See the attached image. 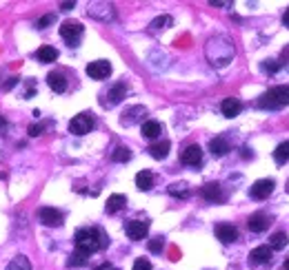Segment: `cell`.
<instances>
[{"label": "cell", "instance_id": "4dcf8cb0", "mask_svg": "<svg viewBox=\"0 0 289 270\" xmlns=\"http://www.w3.org/2000/svg\"><path fill=\"white\" fill-rule=\"evenodd\" d=\"M263 66H265V71H267V73H276V71L282 66V62H276V60H265Z\"/></svg>", "mask_w": 289, "mask_h": 270}, {"label": "cell", "instance_id": "30bf717a", "mask_svg": "<svg viewBox=\"0 0 289 270\" xmlns=\"http://www.w3.org/2000/svg\"><path fill=\"white\" fill-rule=\"evenodd\" d=\"M271 193H274V179H258L249 190L254 199H267Z\"/></svg>", "mask_w": 289, "mask_h": 270}, {"label": "cell", "instance_id": "b9f144b4", "mask_svg": "<svg viewBox=\"0 0 289 270\" xmlns=\"http://www.w3.org/2000/svg\"><path fill=\"white\" fill-rule=\"evenodd\" d=\"M285 270H289V257H287V261H285Z\"/></svg>", "mask_w": 289, "mask_h": 270}, {"label": "cell", "instance_id": "1f68e13d", "mask_svg": "<svg viewBox=\"0 0 289 270\" xmlns=\"http://www.w3.org/2000/svg\"><path fill=\"white\" fill-rule=\"evenodd\" d=\"M163 246H165L163 237H156V239L149 241V250H152V252H160V250H163Z\"/></svg>", "mask_w": 289, "mask_h": 270}, {"label": "cell", "instance_id": "d590c367", "mask_svg": "<svg viewBox=\"0 0 289 270\" xmlns=\"http://www.w3.org/2000/svg\"><path fill=\"white\" fill-rule=\"evenodd\" d=\"M74 7H76V3H60V9L63 11H71Z\"/></svg>", "mask_w": 289, "mask_h": 270}, {"label": "cell", "instance_id": "8fae6325", "mask_svg": "<svg viewBox=\"0 0 289 270\" xmlns=\"http://www.w3.org/2000/svg\"><path fill=\"white\" fill-rule=\"evenodd\" d=\"M214 233L222 244H233V241L238 239V228L231 226V224H218V226L214 228Z\"/></svg>", "mask_w": 289, "mask_h": 270}, {"label": "cell", "instance_id": "60d3db41", "mask_svg": "<svg viewBox=\"0 0 289 270\" xmlns=\"http://www.w3.org/2000/svg\"><path fill=\"white\" fill-rule=\"evenodd\" d=\"M5 126H7V120H5V117L0 115V128H5Z\"/></svg>", "mask_w": 289, "mask_h": 270}, {"label": "cell", "instance_id": "d6986e66", "mask_svg": "<svg viewBox=\"0 0 289 270\" xmlns=\"http://www.w3.org/2000/svg\"><path fill=\"white\" fill-rule=\"evenodd\" d=\"M209 151L214 153L216 157H220V155H225V153H229V142H227L225 138H214L209 142Z\"/></svg>", "mask_w": 289, "mask_h": 270}, {"label": "cell", "instance_id": "7402d4cb", "mask_svg": "<svg viewBox=\"0 0 289 270\" xmlns=\"http://www.w3.org/2000/svg\"><path fill=\"white\" fill-rule=\"evenodd\" d=\"M125 95H127V87H125V84H114V87H111V91L107 93V98H109L107 102L109 104H118Z\"/></svg>", "mask_w": 289, "mask_h": 270}, {"label": "cell", "instance_id": "52a82bcc", "mask_svg": "<svg viewBox=\"0 0 289 270\" xmlns=\"http://www.w3.org/2000/svg\"><path fill=\"white\" fill-rule=\"evenodd\" d=\"M125 233L127 237L138 241V239H144L149 233V224L147 222H140V219H129V222L125 224Z\"/></svg>", "mask_w": 289, "mask_h": 270}, {"label": "cell", "instance_id": "74e56055", "mask_svg": "<svg viewBox=\"0 0 289 270\" xmlns=\"http://www.w3.org/2000/svg\"><path fill=\"white\" fill-rule=\"evenodd\" d=\"M16 82H18V78H11L9 82H5V89H14V87H16Z\"/></svg>", "mask_w": 289, "mask_h": 270}, {"label": "cell", "instance_id": "484cf974", "mask_svg": "<svg viewBox=\"0 0 289 270\" xmlns=\"http://www.w3.org/2000/svg\"><path fill=\"white\" fill-rule=\"evenodd\" d=\"M111 160L114 162H129L131 160V151L127 146H116L114 153H111Z\"/></svg>", "mask_w": 289, "mask_h": 270}, {"label": "cell", "instance_id": "ab89813d", "mask_svg": "<svg viewBox=\"0 0 289 270\" xmlns=\"http://www.w3.org/2000/svg\"><path fill=\"white\" fill-rule=\"evenodd\" d=\"M282 22H285V27H289V9L282 14Z\"/></svg>", "mask_w": 289, "mask_h": 270}, {"label": "cell", "instance_id": "4316f807", "mask_svg": "<svg viewBox=\"0 0 289 270\" xmlns=\"http://www.w3.org/2000/svg\"><path fill=\"white\" fill-rule=\"evenodd\" d=\"M274 160L278 162V164H285V162L289 160V140H287V142H282V144L274 151Z\"/></svg>", "mask_w": 289, "mask_h": 270}, {"label": "cell", "instance_id": "ac0fdd59", "mask_svg": "<svg viewBox=\"0 0 289 270\" xmlns=\"http://www.w3.org/2000/svg\"><path fill=\"white\" fill-rule=\"evenodd\" d=\"M125 204H127V197H125V195H111V197L107 199V206H105V211H107L109 215H114V213L122 211V208H125Z\"/></svg>", "mask_w": 289, "mask_h": 270}, {"label": "cell", "instance_id": "9a60e30c", "mask_svg": "<svg viewBox=\"0 0 289 270\" xmlns=\"http://www.w3.org/2000/svg\"><path fill=\"white\" fill-rule=\"evenodd\" d=\"M249 259H252L254 266H258V263H269L271 261V248L269 246H258V248L252 250Z\"/></svg>", "mask_w": 289, "mask_h": 270}, {"label": "cell", "instance_id": "603a6c76", "mask_svg": "<svg viewBox=\"0 0 289 270\" xmlns=\"http://www.w3.org/2000/svg\"><path fill=\"white\" fill-rule=\"evenodd\" d=\"M5 270H31V263H29V259H27L25 255H16Z\"/></svg>", "mask_w": 289, "mask_h": 270}, {"label": "cell", "instance_id": "2e32d148", "mask_svg": "<svg viewBox=\"0 0 289 270\" xmlns=\"http://www.w3.org/2000/svg\"><path fill=\"white\" fill-rule=\"evenodd\" d=\"M200 193H203V197L207 201H220L222 199V188H220V184H216V182L205 184Z\"/></svg>", "mask_w": 289, "mask_h": 270}, {"label": "cell", "instance_id": "e575fe53", "mask_svg": "<svg viewBox=\"0 0 289 270\" xmlns=\"http://www.w3.org/2000/svg\"><path fill=\"white\" fill-rule=\"evenodd\" d=\"M40 133H42V126L40 124H31L29 126V135H31V138H38Z\"/></svg>", "mask_w": 289, "mask_h": 270}, {"label": "cell", "instance_id": "3957f363", "mask_svg": "<svg viewBox=\"0 0 289 270\" xmlns=\"http://www.w3.org/2000/svg\"><path fill=\"white\" fill-rule=\"evenodd\" d=\"M289 104V84H280V87H271L263 98L258 100L260 109H282Z\"/></svg>", "mask_w": 289, "mask_h": 270}, {"label": "cell", "instance_id": "d4e9b609", "mask_svg": "<svg viewBox=\"0 0 289 270\" xmlns=\"http://www.w3.org/2000/svg\"><path fill=\"white\" fill-rule=\"evenodd\" d=\"M169 195H174V197H178V199H187L189 197V186H187V184H182V182L171 184V186H169Z\"/></svg>", "mask_w": 289, "mask_h": 270}, {"label": "cell", "instance_id": "83f0119b", "mask_svg": "<svg viewBox=\"0 0 289 270\" xmlns=\"http://www.w3.org/2000/svg\"><path fill=\"white\" fill-rule=\"evenodd\" d=\"M287 233H274L271 235V246L269 248H274V250H280V248H285L287 246Z\"/></svg>", "mask_w": 289, "mask_h": 270}, {"label": "cell", "instance_id": "836d02e7", "mask_svg": "<svg viewBox=\"0 0 289 270\" xmlns=\"http://www.w3.org/2000/svg\"><path fill=\"white\" fill-rule=\"evenodd\" d=\"M54 20H56V18H54V16H52V14H49V16H42V18H40V20H38V22H36V25H38V27H40V29H44V27H49V25H52V22H54Z\"/></svg>", "mask_w": 289, "mask_h": 270}, {"label": "cell", "instance_id": "7c38bea8", "mask_svg": "<svg viewBox=\"0 0 289 270\" xmlns=\"http://www.w3.org/2000/svg\"><path fill=\"white\" fill-rule=\"evenodd\" d=\"M269 224H271V217L269 215H265V213H254V215L249 217L247 226H249L252 233H263V230L269 228Z\"/></svg>", "mask_w": 289, "mask_h": 270}, {"label": "cell", "instance_id": "e0dca14e", "mask_svg": "<svg viewBox=\"0 0 289 270\" xmlns=\"http://www.w3.org/2000/svg\"><path fill=\"white\" fill-rule=\"evenodd\" d=\"M160 131H163V126H160L156 120H147V122H142V126H140V133L147 140H156L160 135Z\"/></svg>", "mask_w": 289, "mask_h": 270}, {"label": "cell", "instance_id": "8992f818", "mask_svg": "<svg viewBox=\"0 0 289 270\" xmlns=\"http://www.w3.org/2000/svg\"><path fill=\"white\" fill-rule=\"evenodd\" d=\"M91 128H93V117L89 113H80V115L71 117V122H69V133H74V135H85Z\"/></svg>", "mask_w": 289, "mask_h": 270}, {"label": "cell", "instance_id": "ba28073f", "mask_svg": "<svg viewBox=\"0 0 289 270\" xmlns=\"http://www.w3.org/2000/svg\"><path fill=\"white\" fill-rule=\"evenodd\" d=\"M87 76L93 78V80H105V78L111 76V64L107 60H96V62L87 64Z\"/></svg>", "mask_w": 289, "mask_h": 270}, {"label": "cell", "instance_id": "277c9868", "mask_svg": "<svg viewBox=\"0 0 289 270\" xmlns=\"http://www.w3.org/2000/svg\"><path fill=\"white\" fill-rule=\"evenodd\" d=\"M82 31H85V27H82L78 20H65L63 25H60V36H63L71 47H76V42H78V38L82 36Z\"/></svg>", "mask_w": 289, "mask_h": 270}, {"label": "cell", "instance_id": "5bb4252c", "mask_svg": "<svg viewBox=\"0 0 289 270\" xmlns=\"http://www.w3.org/2000/svg\"><path fill=\"white\" fill-rule=\"evenodd\" d=\"M47 84H49V89H52L54 93H65V89H67V78H65L60 71H52V73L47 76Z\"/></svg>", "mask_w": 289, "mask_h": 270}, {"label": "cell", "instance_id": "7a4b0ae2", "mask_svg": "<svg viewBox=\"0 0 289 270\" xmlns=\"http://www.w3.org/2000/svg\"><path fill=\"white\" fill-rule=\"evenodd\" d=\"M231 55H233V47L227 38H211L207 42V58L214 66L229 64Z\"/></svg>", "mask_w": 289, "mask_h": 270}, {"label": "cell", "instance_id": "f35d334b", "mask_svg": "<svg viewBox=\"0 0 289 270\" xmlns=\"http://www.w3.org/2000/svg\"><path fill=\"white\" fill-rule=\"evenodd\" d=\"M96 270H116V268L111 266V263H103V266H98Z\"/></svg>", "mask_w": 289, "mask_h": 270}, {"label": "cell", "instance_id": "f1b7e54d", "mask_svg": "<svg viewBox=\"0 0 289 270\" xmlns=\"http://www.w3.org/2000/svg\"><path fill=\"white\" fill-rule=\"evenodd\" d=\"M87 257H89V255H85V252L76 250L74 255L69 257V261H67V263H69V268H76V266H85V263H87Z\"/></svg>", "mask_w": 289, "mask_h": 270}, {"label": "cell", "instance_id": "cb8c5ba5", "mask_svg": "<svg viewBox=\"0 0 289 270\" xmlns=\"http://www.w3.org/2000/svg\"><path fill=\"white\" fill-rule=\"evenodd\" d=\"M36 58L40 60V62H56V58H58V51H56L54 47H40L36 53Z\"/></svg>", "mask_w": 289, "mask_h": 270}, {"label": "cell", "instance_id": "44dd1931", "mask_svg": "<svg viewBox=\"0 0 289 270\" xmlns=\"http://www.w3.org/2000/svg\"><path fill=\"white\" fill-rule=\"evenodd\" d=\"M136 186L140 190H149L154 186V173L152 171H140L136 175Z\"/></svg>", "mask_w": 289, "mask_h": 270}, {"label": "cell", "instance_id": "ffe728a7", "mask_svg": "<svg viewBox=\"0 0 289 270\" xmlns=\"http://www.w3.org/2000/svg\"><path fill=\"white\" fill-rule=\"evenodd\" d=\"M149 155H152L154 160H165V157L169 155V142L163 140V142H158V144H152L149 146Z\"/></svg>", "mask_w": 289, "mask_h": 270}, {"label": "cell", "instance_id": "f546056e", "mask_svg": "<svg viewBox=\"0 0 289 270\" xmlns=\"http://www.w3.org/2000/svg\"><path fill=\"white\" fill-rule=\"evenodd\" d=\"M174 25V20H171V16H158L156 20H152V29H165V27H171Z\"/></svg>", "mask_w": 289, "mask_h": 270}, {"label": "cell", "instance_id": "8d00e7d4", "mask_svg": "<svg viewBox=\"0 0 289 270\" xmlns=\"http://www.w3.org/2000/svg\"><path fill=\"white\" fill-rule=\"evenodd\" d=\"M211 7H227V5H229V3H222V0H211Z\"/></svg>", "mask_w": 289, "mask_h": 270}, {"label": "cell", "instance_id": "4fadbf2b", "mask_svg": "<svg viewBox=\"0 0 289 270\" xmlns=\"http://www.w3.org/2000/svg\"><path fill=\"white\" fill-rule=\"evenodd\" d=\"M220 111L225 117H236L243 111V102L238 98H225L220 104Z\"/></svg>", "mask_w": 289, "mask_h": 270}, {"label": "cell", "instance_id": "9c48e42d", "mask_svg": "<svg viewBox=\"0 0 289 270\" xmlns=\"http://www.w3.org/2000/svg\"><path fill=\"white\" fill-rule=\"evenodd\" d=\"M180 162L187 166H198L203 162V149L198 144H191V146H185L180 151Z\"/></svg>", "mask_w": 289, "mask_h": 270}, {"label": "cell", "instance_id": "5b68a950", "mask_svg": "<svg viewBox=\"0 0 289 270\" xmlns=\"http://www.w3.org/2000/svg\"><path fill=\"white\" fill-rule=\"evenodd\" d=\"M38 219L44 224V226L49 228H56V226H63V213L58 211V208H52V206H42L40 211H38Z\"/></svg>", "mask_w": 289, "mask_h": 270}, {"label": "cell", "instance_id": "6da1fadb", "mask_svg": "<svg viewBox=\"0 0 289 270\" xmlns=\"http://www.w3.org/2000/svg\"><path fill=\"white\" fill-rule=\"evenodd\" d=\"M76 250L85 252V255H91V252H96L100 248H105L107 246V237H105L103 230L98 228H80L76 230Z\"/></svg>", "mask_w": 289, "mask_h": 270}, {"label": "cell", "instance_id": "d6a6232c", "mask_svg": "<svg viewBox=\"0 0 289 270\" xmlns=\"http://www.w3.org/2000/svg\"><path fill=\"white\" fill-rule=\"evenodd\" d=\"M133 270H152V263L147 259H136L133 261Z\"/></svg>", "mask_w": 289, "mask_h": 270}]
</instances>
